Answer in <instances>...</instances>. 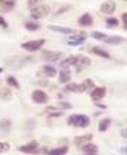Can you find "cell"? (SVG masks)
Listing matches in <instances>:
<instances>
[{"instance_id": "f546056e", "label": "cell", "mask_w": 127, "mask_h": 155, "mask_svg": "<svg viewBox=\"0 0 127 155\" xmlns=\"http://www.w3.org/2000/svg\"><path fill=\"white\" fill-rule=\"evenodd\" d=\"M25 28H26L28 30H37L39 28H40V25L36 24V22H26V24H25Z\"/></svg>"}, {"instance_id": "8fae6325", "label": "cell", "mask_w": 127, "mask_h": 155, "mask_svg": "<svg viewBox=\"0 0 127 155\" xmlns=\"http://www.w3.org/2000/svg\"><path fill=\"white\" fill-rule=\"evenodd\" d=\"M65 89L68 92H76V94H82L87 89L86 88V84L83 82V84H68L65 87Z\"/></svg>"}, {"instance_id": "3957f363", "label": "cell", "mask_w": 127, "mask_h": 155, "mask_svg": "<svg viewBox=\"0 0 127 155\" xmlns=\"http://www.w3.org/2000/svg\"><path fill=\"white\" fill-rule=\"evenodd\" d=\"M50 11H51L50 6L40 4V6H37V7H33L30 15H32V18H35V19H40V18L47 17V15L50 14Z\"/></svg>"}, {"instance_id": "836d02e7", "label": "cell", "mask_w": 127, "mask_h": 155, "mask_svg": "<svg viewBox=\"0 0 127 155\" xmlns=\"http://www.w3.org/2000/svg\"><path fill=\"white\" fill-rule=\"evenodd\" d=\"M0 26L4 28V29H6V28L9 26V25H7V22H6V19H4L3 17H0Z\"/></svg>"}, {"instance_id": "ffe728a7", "label": "cell", "mask_w": 127, "mask_h": 155, "mask_svg": "<svg viewBox=\"0 0 127 155\" xmlns=\"http://www.w3.org/2000/svg\"><path fill=\"white\" fill-rule=\"evenodd\" d=\"M10 129H11V121L10 120H2L0 121V132H2L3 135L9 133Z\"/></svg>"}, {"instance_id": "d6986e66", "label": "cell", "mask_w": 127, "mask_h": 155, "mask_svg": "<svg viewBox=\"0 0 127 155\" xmlns=\"http://www.w3.org/2000/svg\"><path fill=\"white\" fill-rule=\"evenodd\" d=\"M83 151L86 152L87 155H95L97 154V151H98V147L95 146V144H93V143H87V144L83 146Z\"/></svg>"}, {"instance_id": "4fadbf2b", "label": "cell", "mask_w": 127, "mask_h": 155, "mask_svg": "<svg viewBox=\"0 0 127 155\" xmlns=\"http://www.w3.org/2000/svg\"><path fill=\"white\" fill-rule=\"evenodd\" d=\"M14 8V0H0V11L9 12Z\"/></svg>"}, {"instance_id": "7c38bea8", "label": "cell", "mask_w": 127, "mask_h": 155, "mask_svg": "<svg viewBox=\"0 0 127 155\" xmlns=\"http://www.w3.org/2000/svg\"><path fill=\"white\" fill-rule=\"evenodd\" d=\"M91 63L90 62L89 58H86V56H80V55H76V62H75V66H76L79 70H82L83 68H86V66H89V64Z\"/></svg>"}, {"instance_id": "d6a6232c", "label": "cell", "mask_w": 127, "mask_h": 155, "mask_svg": "<svg viewBox=\"0 0 127 155\" xmlns=\"http://www.w3.org/2000/svg\"><path fill=\"white\" fill-rule=\"evenodd\" d=\"M39 0H28V6H29V8H33V7L37 4Z\"/></svg>"}, {"instance_id": "8992f818", "label": "cell", "mask_w": 127, "mask_h": 155, "mask_svg": "<svg viewBox=\"0 0 127 155\" xmlns=\"http://www.w3.org/2000/svg\"><path fill=\"white\" fill-rule=\"evenodd\" d=\"M87 38V35L84 32H80V33H76V35H72L68 40V44L71 47H76V45H80L83 41Z\"/></svg>"}, {"instance_id": "f35d334b", "label": "cell", "mask_w": 127, "mask_h": 155, "mask_svg": "<svg viewBox=\"0 0 127 155\" xmlns=\"http://www.w3.org/2000/svg\"><path fill=\"white\" fill-rule=\"evenodd\" d=\"M2 71H3V69H2V68H0V73H2Z\"/></svg>"}, {"instance_id": "9a60e30c", "label": "cell", "mask_w": 127, "mask_h": 155, "mask_svg": "<svg viewBox=\"0 0 127 155\" xmlns=\"http://www.w3.org/2000/svg\"><path fill=\"white\" fill-rule=\"evenodd\" d=\"M48 29L53 30V32H58V33H64V35H75L76 30L71 29V28H62V26H48Z\"/></svg>"}, {"instance_id": "30bf717a", "label": "cell", "mask_w": 127, "mask_h": 155, "mask_svg": "<svg viewBox=\"0 0 127 155\" xmlns=\"http://www.w3.org/2000/svg\"><path fill=\"white\" fill-rule=\"evenodd\" d=\"M107 95V89L104 87H98V88H94L91 92V99L94 102H98V100L104 99V96Z\"/></svg>"}, {"instance_id": "83f0119b", "label": "cell", "mask_w": 127, "mask_h": 155, "mask_svg": "<svg viewBox=\"0 0 127 155\" xmlns=\"http://www.w3.org/2000/svg\"><path fill=\"white\" fill-rule=\"evenodd\" d=\"M6 81H7V84H9V85H11V87H14V88H17V89H19V87H21V85H19V82H18L17 80H15L12 76L7 77V78H6Z\"/></svg>"}, {"instance_id": "6da1fadb", "label": "cell", "mask_w": 127, "mask_h": 155, "mask_svg": "<svg viewBox=\"0 0 127 155\" xmlns=\"http://www.w3.org/2000/svg\"><path fill=\"white\" fill-rule=\"evenodd\" d=\"M30 61H32V58H29V56H26V58H24V56H11V58L6 59L4 63L7 66H10L11 69H21Z\"/></svg>"}, {"instance_id": "5bb4252c", "label": "cell", "mask_w": 127, "mask_h": 155, "mask_svg": "<svg viewBox=\"0 0 127 155\" xmlns=\"http://www.w3.org/2000/svg\"><path fill=\"white\" fill-rule=\"evenodd\" d=\"M77 24L80 25V26H91L93 25V18L90 14H83L82 17L79 18V21H77Z\"/></svg>"}, {"instance_id": "d590c367", "label": "cell", "mask_w": 127, "mask_h": 155, "mask_svg": "<svg viewBox=\"0 0 127 155\" xmlns=\"http://www.w3.org/2000/svg\"><path fill=\"white\" fill-rule=\"evenodd\" d=\"M68 8H69V7H65V8H61V10H58V11H57L55 14H57V15H58V14H62V12L65 11V10H68Z\"/></svg>"}, {"instance_id": "9c48e42d", "label": "cell", "mask_w": 127, "mask_h": 155, "mask_svg": "<svg viewBox=\"0 0 127 155\" xmlns=\"http://www.w3.org/2000/svg\"><path fill=\"white\" fill-rule=\"evenodd\" d=\"M115 8H116V4H115V2H112V0L104 2L100 7L102 14H112V12H115Z\"/></svg>"}, {"instance_id": "52a82bcc", "label": "cell", "mask_w": 127, "mask_h": 155, "mask_svg": "<svg viewBox=\"0 0 127 155\" xmlns=\"http://www.w3.org/2000/svg\"><path fill=\"white\" fill-rule=\"evenodd\" d=\"M32 100L37 104H44V103L48 102V96L46 92H43L41 89H36L32 94Z\"/></svg>"}, {"instance_id": "e0dca14e", "label": "cell", "mask_w": 127, "mask_h": 155, "mask_svg": "<svg viewBox=\"0 0 127 155\" xmlns=\"http://www.w3.org/2000/svg\"><path fill=\"white\" fill-rule=\"evenodd\" d=\"M71 103H66V102H59L57 103L55 106H50V107L46 108V111H51V110H55V108H58V110H61V111H64V110H66V108H71Z\"/></svg>"}, {"instance_id": "277c9868", "label": "cell", "mask_w": 127, "mask_h": 155, "mask_svg": "<svg viewBox=\"0 0 127 155\" xmlns=\"http://www.w3.org/2000/svg\"><path fill=\"white\" fill-rule=\"evenodd\" d=\"M44 43H46L44 38H40V40H30V41H26V43H24V44H21V47L26 51L33 52V51L40 50L41 45H44Z\"/></svg>"}, {"instance_id": "74e56055", "label": "cell", "mask_w": 127, "mask_h": 155, "mask_svg": "<svg viewBox=\"0 0 127 155\" xmlns=\"http://www.w3.org/2000/svg\"><path fill=\"white\" fill-rule=\"evenodd\" d=\"M120 151H122V154H126V148H124V147H122Z\"/></svg>"}, {"instance_id": "f1b7e54d", "label": "cell", "mask_w": 127, "mask_h": 155, "mask_svg": "<svg viewBox=\"0 0 127 155\" xmlns=\"http://www.w3.org/2000/svg\"><path fill=\"white\" fill-rule=\"evenodd\" d=\"M91 37L93 38H97V40H105V38H107V35H104L102 32H93L91 33Z\"/></svg>"}, {"instance_id": "7a4b0ae2", "label": "cell", "mask_w": 127, "mask_h": 155, "mask_svg": "<svg viewBox=\"0 0 127 155\" xmlns=\"http://www.w3.org/2000/svg\"><path fill=\"white\" fill-rule=\"evenodd\" d=\"M68 125L77 126V128H86L90 125V118L87 115H71L68 118Z\"/></svg>"}, {"instance_id": "5b68a950", "label": "cell", "mask_w": 127, "mask_h": 155, "mask_svg": "<svg viewBox=\"0 0 127 155\" xmlns=\"http://www.w3.org/2000/svg\"><path fill=\"white\" fill-rule=\"evenodd\" d=\"M19 151L21 152H26V154H37V152H40V150H39V143L36 140H32L28 144L21 146Z\"/></svg>"}, {"instance_id": "4dcf8cb0", "label": "cell", "mask_w": 127, "mask_h": 155, "mask_svg": "<svg viewBox=\"0 0 127 155\" xmlns=\"http://www.w3.org/2000/svg\"><path fill=\"white\" fill-rule=\"evenodd\" d=\"M118 24H119V21L116 19V18H108L107 19V25L108 26H111V28L118 26Z\"/></svg>"}, {"instance_id": "7402d4cb", "label": "cell", "mask_w": 127, "mask_h": 155, "mask_svg": "<svg viewBox=\"0 0 127 155\" xmlns=\"http://www.w3.org/2000/svg\"><path fill=\"white\" fill-rule=\"evenodd\" d=\"M0 99L2 100H11L12 99V92L9 88H2L0 89Z\"/></svg>"}, {"instance_id": "d4e9b609", "label": "cell", "mask_w": 127, "mask_h": 155, "mask_svg": "<svg viewBox=\"0 0 127 155\" xmlns=\"http://www.w3.org/2000/svg\"><path fill=\"white\" fill-rule=\"evenodd\" d=\"M68 152V147H59V148L48 151V155H65Z\"/></svg>"}, {"instance_id": "8d00e7d4", "label": "cell", "mask_w": 127, "mask_h": 155, "mask_svg": "<svg viewBox=\"0 0 127 155\" xmlns=\"http://www.w3.org/2000/svg\"><path fill=\"white\" fill-rule=\"evenodd\" d=\"M39 85H47V81H37Z\"/></svg>"}, {"instance_id": "ac0fdd59", "label": "cell", "mask_w": 127, "mask_h": 155, "mask_svg": "<svg viewBox=\"0 0 127 155\" xmlns=\"http://www.w3.org/2000/svg\"><path fill=\"white\" fill-rule=\"evenodd\" d=\"M91 139H93V135H90V133H89V135H86V136H79V137H76L73 141H75V144H76L77 147H82L83 144L89 143Z\"/></svg>"}, {"instance_id": "cb8c5ba5", "label": "cell", "mask_w": 127, "mask_h": 155, "mask_svg": "<svg viewBox=\"0 0 127 155\" xmlns=\"http://www.w3.org/2000/svg\"><path fill=\"white\" fill-rule=\"evenodd\" d=\"M75 62H76V56H68L64 61H61V68H68L71 64H75Z\"/></svg>"}, {"instance_id": "44dd1931", "label": "cell", "mask_w": 127, "mask_h": 155, "mask_svg": "<svg viewBox=\"0 0 127 155\" xmlns=\"http://www.w3.org/2000/svg\"><path fill=\"white\" fill-rule=\"evenodd\" d=\"M69 80H71V71H69L68 69H64V70H61L58 81L61 82V84H66Z\"/></svg>"}, {"instance_id": "4316f807", "label": "cell", "mask_w": 127, "mask_h": 155, "mask_svg": "<svg viewBox=\"0 0 127 155\" xmlns=\"http://www.w3.org/2000/svg\"><path fill=\"white\" fill-rule=\"evenodd\" d=\"M107 44H120L123 43V37H107L105 38Z\"/></svg>"}, {"instance_id": "2e32d148", "label": "cell", "mask_w": 127, "mask_h": 155, "mask_svg": "<svg viewBox=\"0 0 127 155\" xmlns=\"http://www.w3.org/2000/svg\"><path fill=\"white\" fill-rule=\"evenodd\" d=\"M39 74H41L44 77H54L57 74V70L54 68H51V66H43L41 70L39 71Z\"/></svg>"}, {"instance_id": "ba28073f", "label": "cell", "mask_w": 127, "mask_h": 155, "mask_svg": "<svg viewBox=\"0 0 127 155\" xmlns=\"http://www.w3.org/2000/svg\"><path fill=\"white\" fill-rule=\"evenodd\" d=\"M61 56H64V54L58 52V51H43V52H41V58L47 62H55V61H58Z\"/></svg>"}, {"instance_id": "1f68e13d", "label": "cell", "mask_w": 127, "mask_h": 155, "mask_svg": "<svg viewBox=\"0 0 127 155\" xmlns=\"http://www.w3.org/2000/svg\"><path fill=\"white\" fill-rule=\"evenodd\" d=\"M9 150H10V144L0 141V152H6V151H9Z\"/></svg>"}, {"instance_id": "484cf974", "label": "cell", "mask_w": 127, "mask_h": 155, "mask_svg": "<svg viewBox=\"0 0 127 155\" xmlns=\"http://www.w3.org/2000/svg\"><path fill=\"white\" fill-rule=\"evenodd\" d=\"M109 125H111V120H108V118H107V120H102L100 122V125H98V130H100V132H105L108 128H109Z\"/></svg>"}, {"instance_id": "603a6c76", "label": "cell", "mask_w": 127, "mask_h": 155, "mask_svg": "<svg viewBox=\"0 0 127 155\" xmlns=\"http://www.w3.org/2000/svg\"><path fill=\"white\" fill-rule=\"evenodd\" d=\"M91 52L93 54H95L97 56H101V58H107V59H109L111 58V55L107 52V51H104L102 48H100V47H94V48H91Z\"/></svg>"}, {"instance_id": "e575fe53", "label": "cell", "mask_w": 127, "mask_h": 155, "mask_svg": "<svg viewBox=\"0 0 127 155\" xmlns=\"http://www.w3.org/2000/svg\"><path fill=\"white\" fill-rule=\"evenodd\" d=\"M122 21H123V24H124V28H126V24H127V14L124 12L123 15H122Z\"/></svg>"}]
</instances>
